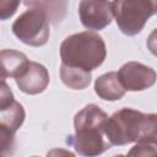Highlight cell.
I'll return each mask as SVG.
<instances>
[{
  "label": "cell",
  "mask_w": 157,
  "mask_h": 157,
  "mask_svg": "<svg viewBox=\"0 0 157 157\" xmlns=\"http://www.w3.org/2000/svg\"><path fill=\"white\" fill-rule=\"evenodd\" d=\"M25 2L27 6H39L44 9L49 17L55 21H60L66 7V0H26Z\"/></svg>",
  "instance_id": "13"
},
{
  "label": "cell",
  "mask_w": 157,
  "mask_h": 157,
  "mask_svg": "<svg viewBox=\"0 0 157 157\" xmlns=\"http://www.w3.org/2000/svg\"><path fill=\"white\" fill-rule=\"evenodd\" d=\"M17 87L26 94H39L45 91L50 77L47 67L37 61H28L26 69L15 78Z\"/></svg>",
  "instance_id": "8"
},
{
  "label": "cell",
  "mask_w": 157,
  "mask_h": 157,
  "mask_svg": "<svg viewBox=\"0 0 157 157\" xmlns=\"http://www.w3.org/2000/svg\"><path fill=\"white\" fill-rule=\"evenodd\" d=\"M156 144L152 142H136V145L129 151V155H155Z\"/></svg>",
  "instance_id": "17"
},
{
  "label": "cell",
  "mask_w": 157,
  "mask_h": 157,
  "mask_svg": "<svg viewBox=\"0 0 157 157\" xmlns=\"http://www.w3.org/2000/svg\"><path fill=\"white\" fill-rule=\"evenodd\" d=\"M20 4L21 0H0V21L11 18L16 13Z\"/></svg>",
  "instance_id": "15"
},
{
  "label": "cell",
  "mask_w": 157,
  "mask_h": 157,
  "mask_svg": "<svg viewBox=\"0 0 157 157\" xmlns=\"http://www.w3.org/2000/svg\"><path fill=\"white\" fill-rule=\"evenodd\" d=\"M28 61L29 60L22 52L13 49L0 50V78H16L26 69Z\"/></svg>",
  "instance_id": "10"
},
{
  "label": "cell",
  "mask_w": 157,
  "mask_h": 157,
  "mask_svg": "<svg viewBox=\"0 0 157 157\" xmlns=\"http://www.w3.org/2000/svg\"><path fill=\"white\" fill-rule=\"evenodd\" d=\"M60 78L65 86L71 90H85L90 86L92 75L81 67L70 66L66 64L60 65Z\"/></svg>",
  "instance_id": "11"
},
{
  "label": "cell",
  "mask_w": 157,
  "mask_h": 157,
  "mask_svg": "<svg viewBox=\"0 0 157 157\" xmlns=\"http://www.w3.org/2000/svg\"><path fill=\"white\" fill-rule=\"evenodd\" d=\"M113 17L125 36L139 34L157 12V0H113Z\"/></svg>",
  "instance_id": "4"
},
{
  "label": "cell",
  "mask_w": 157,
  "mask_h": 157,
  "mask_svg": "<svg viewBox=\"0 0 157 157\" xmlns=\"http://www.w3.org/2000/svg\"><path fill=\"white\" fill-rule=\"evenodd\" d=\"M117 74L125 91H144L152 87L156 82V71L139 61L125 63Z\"/></svg>",
  "instance_id": "6"
},
{
  "label": "cell",
  "mask_w": 157,
  "mask_h": 157,
  "mask_svg": "<svg viewBox=\"0 0 157 157\" xmlns=\"http://www.w3.org/2000/svg\"><path fill=\"white\" fill-rule=\"evenodd\" d=\"M94 92L103 101H119L124 97L125 90L119 81L118 74L110 71L101 75L94 81Z\"/></svg>",
  "instance_id": "9"
},
{
  "label": "cell",
  "mask_w": 157,
  "mask_h": 157,
  "mask_svg": "<svg viewBox=\"0 0 157 157\" xmlns=\"http://www.w3.org/2000/svg\"><path fill=\"white\" fill-rule=\"evenodd\" d=\"M104 135L110 146H124L131 142L156 144L157 115L121 108L107 118Z\"/></svg>",
  "instance_id": "1"
},
{
  "label": "cell",
  "mask_w": 157,
  "mask_h": 157,
  "mask_svg": "<svg viewBox=\"0 0 157 157\" xmlns=\"http://www.w3.org/2000/svg\"><path fill=\"white\" fill-rule=\"evenodd\" d=\"M107 113L96 104H87L75 114V134L69 135L66 144L81 156H98L110 148L104 135Z\"/></svg>",
  "instance_id": "2"
},
{
  "label": "cell",
  "mask_w": 157,
  "mask_h": 157,
  "mask_svg": "<svg viewBox=\"0 0 157 157\" xmlns=\"http://www.w3.org/2000/svg\"><path fill=\"white\" fill-rule=\"evenodd\" d=\"M16 147L15 131L0 123V156H10Z\"/></svg>",
  "instance_id": "14"
},
{
  "label": "cell",
  "mask_w": 157,
  "mask_h": 157,
  "mask_svg": "<svg viewBox=\"0 0 157 157\" xmlns=\"http://www.w3.org/2000/svg\"><path fill=\"white\" fill-rule=\"evenodd\" d=\"M80 21L87 29L101 31L113 20L112 2L109 0H81L78 4Z\"/></svg>",
  "instance_id": "7"
},
{
  "label": "cell",
  "mask_w": 157,
  "mask_h": 157,
  "mask_svg": "<svg viewBox=\"0 0 157 157\" xmlns=\"http://www.w3.org/2000/svg\"><path fill=\"white\" fill-rule=\"evenodd\" d=\"M50 17L39 6H31L12 23V33L22 43L29 47L44 45L50 36Z\"/></svg>",
  "instance_id": "5"
},
{
  "label": "cell",
  "mask_w": 157,
  "mask_h": 157,
  "mask_svg": "<svg viewBox=\"0 0 157 157\" xmlns=\"http://www.w3.org/2000/svg\"><path fill=\"white\" fill-rule=\"evenodd\" d=\"M107 56L103 38L93 31H83L66 37L60 44L61 63L86 71L98 69Z\"/></svg>",
  "instance_id": "3"
},
{
  "label": "cell",
  "mask_w": 157,
  "mask_h": 157,
  "mask_svg": "<svg viewBox=\"0 0 157 157\" xmlns=\"http://www.w3.org/2000/svg\"><path fill=\"white\" fill-rule=\"evenodd\" d=\"M25 119H26L25 108L17 101H13L9 107L0 110V123L9 126L15 132L22 126Z\"/></svg>",
  "instance_id": "12"
},
{
  "label": "cell",
  "mask_w": 157,
  "mask_h": 157,
  "mask_svg": "<svg viewBox=\"0 0 157 157\" xmlns=\"http://www.w3.org/2000/svg\"><path fill=\"white\" fill-rule=\"evenodd\" d=\"M15 101L13 93L4 78H0V110L9 107Z\"/></svg>",
  "instance_id": "16"
}]
</instances>
